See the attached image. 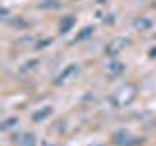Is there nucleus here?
<instances>
[{"mask_svg":"<svg viewBox=\"0 0 156 146\" xmlns=\"http://www.w3.org/2000/svg\"><path fill=\"white\" fill-rule=\"evenodd\" d=\"M92 35H94V27H92V26H86V27L76 35V41H84V39L92 37Z\"/></svg>","mask_w":156,"mask_h":146,"instance_id":"nucleus-8","label":"nucleus"},{"mask_svg":"<svg viewBox=\"0 0 156 146\" xmlns=\"http://www.w3.org/2000/svg\"><path fill=\"white\" fill-rule=\"evenodd\" d=\"M6 16H8V10L6 8H0V19H4Z\"/></svg>","mask_w":156,"mask_h":146,"instance_id":"nucleus-12","label":"nucleus"},{"mask_svg":"<svg viewBox=\"0 0 156 146\" xmlns=\"http://www.w3.org/2000/svg\"><path fill=\"white\" fill-rule=\"evenodd\" d=\"M150 57H156V49H152V51H150Z\"/></svg>","mask_w":156,"mask_h":146,"instance_id":"nucleus-13","label":"nucleus"},{"mask_svg":"<svg viewBox=\"0 0 156 146\" xmlns=\"http://www.w3.org/2000/svg\"><path fill=\"white\" fill-rule=\"evenodd\" d=\"M16 125H18V119H16V117H10V119H6L4 123H0V130H10V129H14Z\"/></svg>","mask_w":156,"mask_h":146,"instance_id":"nucleus-10","label":"nucleus"},{"mask_svg":"<svg viewBox=\"0 0 156 146\" xmlns=\"http://www.w3.org/2000/svg\"><path fill=\"white\" fill-rule=\"evenodd\" d=\"M45 45H51V39H47V41H41V43H37V49H43Z\"/></svg>","mask_w":156,"mask_h":146,"instance_id":"nucleus-11","label":"nucleus"},{"mask_svg":"<svg viewBox=\"0 0 156 146\" xmlns=\"http://www.w3.org/2000/svg\"><path fill=\"white\" fill-rule=\"evenodd\" d=\"M125 45H129V39H123V37H119V39H115V41H111L109 45H107V49H105V53L107 55H119L121 51L125 49Z\"/></svg>","mask_w":156,"mask_h":146,"instance_id":"nucleus-2","label":"nucleus"},{"mask_svg":"<svg viewBox=\"0 0 156 146\" xmlns=\"http://www.w3.org/2000/svg\"><path fill=\"white\" fill-rule=\"evenodd\" d=\"M35 144H37V138L33 133H23L16 140V146H35Z\"/></svg>","mask_w":156,"mask_h":146,"instance_id":"nucleus-6","label":"nucleus"},{"mask_svg":"<svg viewBox=\"0 0 156 146\" xmlns=\"http://www.w3.org/2000/svg\"><path fill=\"white\" fill-rule=\"evenodd\" d=\"M51 113H53V107H49V105L39 107L37 111H33V113H31V121H35V123H41V121H45L47 117H51Z\"/></svg>","mask_w":156,"mask_h":146,"instance_id":"nucleus-4","label":"nucleus"},{"mask_svg":"<svg viewBox=\"0 0 156 146\" xmlns=\"http://www.w3.org/2000/svg\"><path fill=\"white\" fill-rule=\"evenodd\" d=\"M113 142L117 146H136V144L143 142V138L131 134L129 130H117V133L113 134Z\"/></svg>","mask_w":156,"mask_h":146,"instance_id":"nucleus-1","label":"nucleus"},{"mask_svg":"<svg viewBox=\"0 0 156 146\" xmlns=\"http://www.w3.org/2000/svg\"><path fill=\"white\" fill-rule=\"evenodd\" d=\"M72 72H76V66H74V64L66 66V68H65V72H61V74L57 76V80H55V82H57V84H61V82H62V80H66V76H68V74H72Z\"/></svg>","mask_w":156,"mask_h":146,"instance_id":"nucleus-9","label":"nucleus"},{"mask_svg":"<svg viewBox=\"0 0 156 146\" xmlns=\"http://www.w3.org/2000/svg\"><path fill=\"white\" fill-rule=\"evenodd\" d=\"M74 23H76L74 16H65L61 19V23H58V29H61V33H68L72 27H74Z\"/></svg>","mask_w":156,"mask_h":146,"instance_id":"nucleus-7","label":"nucleus"},{"mask_svg":"<svg viewBox=\"0 0 156 146\" xmlns=\"http://www.w3.org/2000/svg\"><path fill=\"white\" fill-rule=\"evenodd\" d=\"M125 70V64L121 61H109L105 64V72H107V76H119L121 72Z\"/></svg>","mask_w":156,"mask_h":146,"instance_id":"nucleus-3","label":"nucleus"},{"mask_svg":"<svg viewBox=\"0 0 156 146\" xmlns=\"http://www.w3.org/2000/svg\"><path fill=\"white\" fill-rule=\"evenodd\" d=\"M133 27L136 29V31H148V29L152 27V19L146 18V16H140V18H136V19H135Z\"/></svg>","mask_w":156,"mask_h":146,"instance_id":"nucleus-5","label":"nucleus"}]
</instances>
